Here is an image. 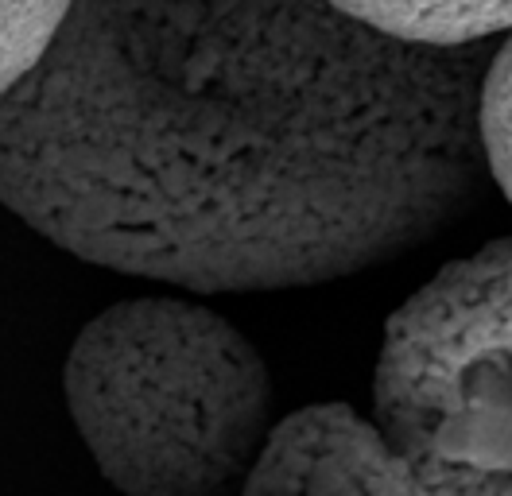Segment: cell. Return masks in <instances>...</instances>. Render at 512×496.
I'll list each match as a JSON object with an SVG mask.
<instances>
[{
    "label": "cell",
    "instance_id": "1",
    "mask_svg": "<svg viewBox=\"0 0 512 496\" xmlns=\"http://www.w3.org/2000/svg\"><path fill=\"white\" fill-rule=\"evenodd\" d=\"M489 51L330 0H70L0 101V202L86 264L202 295L353 276L478 202Z\"/></svg>",
    "mask_w": 512,
    "mask_h": 496
},
{
    "label": "cell",
    "instance_id": "2",
    "mask_svg": "<svg viewBox=\"0 0 512 496\" xmlns=\"http://www.w3.org/2000/svg\"><path fill=\"white\" fill-rule=\"evenodd\" d=\"M74 431L121 496H237L272 419V376L218 310L144 295L82 326L63 365Z\"/></svg>",
    "mask_w": 512,
    "mask_h": 496
},
{
    "label": "cell",
    "instance_id": "3",
    "mask_svg": "<svg viewBox=\"0 0 512 496\" xmlns=\"http://www.w3.org/2000/svg\"><path fill=\"white\" fill-rule=\"evenodd\" d=\"M373 423L431 496H512V237L447 264L388 318Z\"/></svg>",
    "mask_w": 512,
    "mask_h": 496
},
{
    "label": "cell",
    "instance_id": "4",
    "mask_svg": "<svg viewBox=\"0 0 512 496\" xmlns=\"http://www.w3.org/2000/svg\"><path fill=\"white\" fill-rule=\"evenodd\" d=\"M237 496L431 493L373 419L350 403H311L276 419Z\"/></svg>",
    "mask_w": 512,
    "mask_h": 496
},
{
    "label": "cell",
    "instance_id": "5",
    "mask_svg": "<svg viewBox=\"0 0 512 496\" xmlns=\"http://www.w3.org/2000/svg\"><path fill=\"white\" fill-rule=\"evenodd\" d=\"M330 4L388 39L435 47V51L493 47L497 35L512 31V0H330Z\"/></svg>",
    "mask_w": 512,
    "mask_h": 496
},
{
    "label": "cell",
    "instance_id": "6",
    "mask_svg": "<svg viewBox=\"0 0 512 496\" xmlns=\"http://www.w3.org/2000/svg\"><path fill=\"white\" fill-rule=\"evenodd\" d=\"M66 12L70 0H0V101L43 62Z\"/></svg>",
    "mask_w": 512,
    "mask_h": 496
},
{
    "label": "cell",
    "instance_id": "7",
    "mask_svg": "<svg viewBox=\"0 0 512 496\" xmlns=\"http://www.w3.org/2000/svg\"><path fill=\"white\" fill-rule=\"evenodd\" d=\"M478 140L485 175L512 202V31L489 51L478 93Z\"/></svg>",
    "mask_w": 512,
    "mask_h": 496
}]
</instances>
